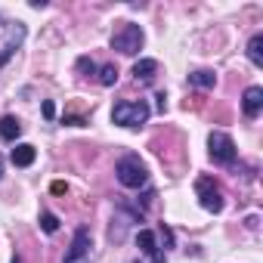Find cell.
<instances>
[{"label": "cell", "mask_w": 263, "mask_h": 263, "mask_svg": "<svg viewBox=\"0 0 263 263\" xmlns=\"http://www.w3.org/2000/svg\"><path fill=\"white\" fill-rule=\"evenodd\" d=\"M115 177H118V183L127 186V189H140V186H146L149 171H146V164H143L137 155H124V158L115 164Z\"/></svg>", "instance_id": "obj_1"}, {"label": "cell", "mask_w": 263, "mask_h": 263, "mask_svg": "<svg viewBox=\"0 0 263 263\" xmlns=\"http://www.w3.org/2000/svg\"><path fill=\"white\" fill-rule=\"evenodd\" d=\"M62 124H71V127H87V118H84V115H74V111H65V115H62Z\"/></svg>", "instance_id": "obj_17"}, {"label": "cell", "mask_w": 263, "mask_h": 263, "mask_svg": "<svg viewBox=\"0 0 263 263\" xmlns=\"http://www.w3.org/2000/svg\"><path fill=\"white\" fill-rule=\"evenodd\" d=\"M241 108H245L248 118H257L260 108H263V90L260 87H248L245 96H241Z\"/></svg>", "instance_id": "obj_8"}, {"label": "cell", "mask_w": 263, "mask_h": 263, "mask_svg": "<svg viewBox=\"0 0 263 263\" xmlns=\"http://www.w3.org/2000/svg\"><path fill=\"white\" fill-rule=\"evenodd\" d=\"M50 192H53V195H65V192H68V186H65L62 180H56V183L50 186Z\"/></svg>", "instance_id": "obj_19"}, {"label": "cell", "mask_w": 263, "mask_h": 263, "mask_svg": "<svg viewBox=\"0 0 263 263\" xmlns=\"http://www.w3.org/2000/svg\"><path fill=\"white\" fill-rule=\"evenodd\" d=\"M78 71H84V74H93V71H96L93 59H90V56H81V59H78Z\"/></svg>", "instance_id": "obj_18"}, {"label": "cell", "mask_w": 263, "mask_h": 263, "mask_svg": "<svg viewBox=\"0 0 263 263\" xmlns=\"http://www.w3.org/2000/svg\"><path fill=\"white\" fill-rule=\"evenodd\" d=\"M195 192H198V201H201L204 211H211V214H220L223 211V189L217 186V180L198 177L195 180Z\"/></svg>", "instance_id": "obj_5"}, {"label": "cell", "mask_w": 263, "mask_h": 263, "mask_svg": "<svg viewBox=\"0 0 263 263\" xmlns=\"http://www.w3.org/2000/svg\"><path fill=\"white\" fill-rule=\"evenodd\" d=\"M13 263H22V260H19V254H16V257H13Z\"/></svg>", "instance_id": "obj_21"}, {"label": "cell", "mask_w": 263, "mask_h": 263, "mask_svg": "<svg viewBox=\"0 0 263 263\" xmlns=\"http://www.w3.org/2000/svg\"><path fill=\"white\" fill-rule=\"evenodd\" d=\"M0 171H4V158H0Z\"/></svg>", "instance_id": "obj_22"}, {"label": "cell", "mask_w": 263, "mask_h": 263, "mask_svg": "<svg viewBox=\"0 0 263 263\" xmlns=\"http://www.w3.org/2000/svg\"><path fill=\"white\" fill-rule=\"evenodd\" d=\"M155 71H158V62H155V59H140V62L134 65V78H137V81H152Z\"/></svg>", "instance_id": "obj_12"}, {"label": "cell", "mask_w": 263, "mask_h": 263, "mask_svg": "<svg viewBox=\"0 0 263 263\" xmlns=\"http://www.w3.org/2000/svg\"><path fill=\"white\" fill-rule=\"evenodd\" d=\"M111 121L115 124H121V127H143L146 121H149V102L146 99H140V102H118L115 108H111Z\"/></svg>", "instance_id": "obj_2"}, {"label": "cell", "mask_w": 263, "mask_h": 263, "mask_svg": "<svg viewBox=\"0 0 263 263\" xmlns=\"http://www.w3.org/2000/svg\"><path fill=\"white\" fill-rule=\"evenodd\" d=\"M41 229H44L47 235H53V232L59 229V217L50 214V211H44V214H41Z\"/></svg>", "instance_id": "obj_16"}, {"label": "cell", "mask_w": 263, "mask_h": 263, "mask_svg": "<svg viewBox=\"0 0 263 263\" xmlns=\"http://www.w3.org/2000/svg\"><path fill=\"white\" fill-rule=\"evenodd\" d=\"M19 134H22V121L16 115H4V118H0V137H4L7 143H16Z\"/></svg>", "instance_id": "obj_9"}, {"label": "cell", "mask_w": 263, "mask_h": 263, "mask_svg": "<svg viewBox=\"0 0 263 263\" xmlns=\"http://www.w3.org/2000/svg\"><path fill=\"white\" fill-rule=\"evenodd\" d=\"M115 81H118V65H111V62L102 65L99 68V84L102 87H115Z\"/></svg>", "instance_id": "obj_15"}, {"label": "cell", "mask_w": 263, "mask_h": 263, "mask_svg": "<svg viewBox=\"0 0 263 263\" xmlns=\"http://www.w3.org/2000/svg\"><path fill=\"white\" fill-rule=\"evenodd\" d=\"M208 149H211V161L223 164V167L235 164V158H238V149H235L232 137H226L223 130H214V134L208 137Z\"/></svg>", "instance_id": "obj_4"}, {"label": "cell", "mask_w": 263, "mask_h": 263, "mask_svg": "<svg viewBox=\"0 0 263 263\" xmlns=\"http://www.w3.org/2000/svg\"><path fill=\"white\" fill-rule=\"evenodd\" d=\"M87 251H90V232H87V229H78V232H74V241H71V248H68V254H65V263H78Z\"/></svg>", "instance_id": "obj_7"}, {"label": "cell", "mask_w": 263, "mask_h": 263, "mask_svg": "<svg viewBox=\"0 0 263 263\" xmlns=\"http://www.w3.org/2000/svg\"><path fill=\"white\" fill-rule=\"evenodd\" d=\"M22 41H25V25H22V22L10 25L7 41H4V47H0V65H7V62H10V56L19 50V44H22Z\"/></svg>", "instance_id": "obj_6"}, {"label": "cell", "mask_w": 263, "mask_h": 263, "mask_svg": "<svg viewBox=\"0 0 263 263\" xmlns=\"http://www.w3.org/2000/svg\"><path fill=\"white\" fill-rule=\"evenodd\" d=\"M189 84H192V87H198V90H214L217 74H214V71H208V68H198V71H192V74H189Z\"/></svg>", "instance_id": "obj_11"}, {"label": "cell", "mask_w": 263, "mask_h": 263, "mask_svg": "<svg viewBox=\"0 0 263 263\" xmlns=\"http://www.w3.org/2000/svg\"><path fill=\"white\" fill-rule=\"evenodd\" d=\"M34 155H37V152H34V146H28V143H19V146L10 152V158H13L16 167H28V164L34 161Z\"/></svg>", "instance_id": "obj_10"}, {"label": "cell", "mask_w": 263, "mask_h": 263, "mask_svg": "<svg viewBox=\"0 0 263 263\" xmlns=\"http://www.w3.org/2000/svg\"><path fill=\"white\" fill-rule=\"evenodd\" d=\"M248 59L260 68L263 65V34H254L251 41H248Z\"/></svg>", "instance_id": "obj_14"}, {"label": "cell", "mask_w": 263, "mask_h": 263, "mask_svg": "<svg viewBox=\"0 0 263 263\" xmlns=\"http://www.w3.org/2000/svg\"><path fill=\"white\" fill-rule=\"evenodd\" d=\"M140 47H143V28L134 22H121V28L111 34V50L134 56V53H140Z\"/></svg>", "instance_id": "obj_3"}, {"label": "cell", "mask_w": 263, "mask_h": 263, "mask_svg": "<svg viewBox=\"0 0 263 263\" xmlns=\"http://www.w3.org/2000/svg\"><path fill=\"white\" fill-rule=\"evenodd\" d=\"M137 245H140V251H143V254H149V257H155V254H158V241H155V232H149V229L137 232Z\"/></svg>", "instance_id": "obj_13"}, {"label": "cell", "mask_w": 263, "mask_h": 263, "mask_svg": "<svg viewBox=\"0 0 263 263\" xmlns=\"http://www.w3.org/2000/svg\"><path fill=\"white\" fill-rule=\"evenodd\" d=\"M53 115H56V108H53V102L47 99V102H44V118H53Z\"/></svg>", "instance_id": "obj_20"}]
</instances>
